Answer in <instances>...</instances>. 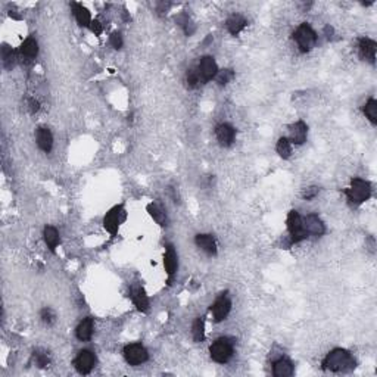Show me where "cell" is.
I'll list each match as a JSON object with an SVG mask.
<instances>
[{
  "instance_id": "15",
  "label": "cell",
  "mask_w": 377,
  "mask_h": 377,
  "mask_svg": "<svg viewBox=\"0 0 377 377\" xmlns=\"http://www.w3.org/2000/svg\"><path fill=\"white\" fill-rule=\"evenodd\" d=\"M196 245L208 255H217V243L211 234H197L195 239Z\"/></svg>"
},
{
  "instance_id": "23",
  "label": "cell",
  "mask_w": 377,
  "mask_h": 377,
  "mask_svg": "<svg viewBox=\"0 0 377 377\" xmlns=\"http://www.w3.org/2000/svg\"><path fill=\"white\" fill-rule=\"evenodd\" d=\"M147 211H149L150 217H152L159 225L165 227V225L168 224L167 212H165V209L162 208L161 205H158V204H149V205H147Z\"/></svg>"
},
{
  "instance_id": "37",
  "label": "cell",
  "mask_w": 377,
  "mask_h": 377,
  "mask_svg": "<svg viewBox=\"0 0 377 377\" xmlns=\"http://www.w3.org/2000/svg\"><path fill=\"white\" fill-rule=\"evenodd\" d=\"M30 111H31V114H34V112H37L39 111V102L37 100H34V99H30Z\"/></svg>"
},
{
  "instance_id": "25",
  "label": "cell",
  "mask_w": 377,
  "mask_h": 377,
  "mask_svg": "<svg viewBox=\"0 0 377 377\" xmlns=\"http://www.w3.org/2000/svg\"><path fill=\"white\" fill-rule=\"evenodd\" d=\"M21 53H22L26 58H28V59L36 58L37 53H39V44H37V41L33 39V37L27 39L26 41L22 43V46H21Z\"/></svg>"
},
{
  "instance_id": "10",
  "label": "cell",
  "mask_w": 377,
  "mask_h": 377,
  "mask_svg": "<svg viewBox=\"0 0 377 377\" xmlns=\"http://www.w3.org/2000/svg\"><path fill=\"white\" fill-rule=\"evenodd\" d=\"M230 310H232V300L229 299L225 295H221L218 299L214 302V305L211 307V311H212V315H214V320L217 323H220L222 320L227 318V315L230 314Z\"/></svg>"
},
{
  "instance_id": "9",
  "label": "cell",
  "mask_w": 377,
  "mask_h": 377,
  "mask_svg": "<svg viewBox=\"0 0 377 377\" xmlns=\"http://www.w3.org/2000/svg\"><path fill=\"white\" fill-rule=\"evenodd\" d=\"M94 364H96V357L90 351H81L74 361V365L80 374H89Z\"/></svg>"
},
{
  "instance_id": "4",
  "label": "cell",
  "mask_w": 377,
  "mask_h": 377,
  "mask_svg": "<svg viewBox=\"0 0 377 377\" xmlns=\"http://www.w3.org/2000/svg\"><path fill=\"white\" fill-rule=\"evenodd\" d=\"M287 230L290 233V243H299L308 237L304 227V218L296 211H290L287 215Z\"/></svg>"
},
{
  "instance_id": "20",
  "label": "cell",
  "mask_w": 377,
  "mask_h": 377,
  "mask_svg": "<svg viewBox=\"0 0 377 377\" xmlns=\"http://www.w3.org/2000/svg\"><path fill=\"white\" fill-rule=\"evenodd\" d=\"M164 265H165V271L168 274V277L172 279V275L175 274V270H177V254L172 246H167L165 255H164Z\"/></svg>"
},
{
  "instance_id": "5",
  "label": "cell",
  "mask_w": 377,
  "mask_h": 377,
  "mask_svg": "<svg viewBox=\"0 0 377 377\" xmlns=\"http://www.w3.org/2000/svg\"><path fill=\"white\" fill-rule=\"evenodd\" d=\"M293 39L298 43L300 52H310L312 47L315 46L317 41V34L308 24H302L298 27V30L293 34Z\"/></svg>"
},
{
  "instance_id": "14",
  "label": "cell",
  "mask_w": 377,
  "mask_h": 377,
  "mask_svg": "<svg viewBox=\"0 0 377 377\" xmlns=\"http://www.w3.org/2000/svg\"><path fill=\"white\" fill-rule=\"evenodd\" d=\"M308 134V127L304 121H298L290 125V143L302 144L307 140Z\"/></svg>"
},
{
  "instance_id": "18",
  "label": "cell",
  "mask_w": 377,
  "mask_h": 377,
  "mask_svg": "<svg viewBox=\"0 0 377 377\" xmlns=\"http://www.w3.org/2000/svg\"><path fill=\"white\" fill-rule=\"evenodd\" d=\"M273 374L275 377L292 376L293 374V364L286 358H280L273 364Z\"/></svg>"
},
{
  "instance_id": "26",
  "label": "cell",
  "mask_w": 377,
  "mask_h": 377,
  "mask_svg": "<svg viewBox=\"0 0 377 377\" xmlns=\"http://www.w3.org/2000/svg\"><path fill=\"white\" fill-rule=\"evenodd\" d=\"M275 150H277V154L282 156L283 159H289L290 155H292V143H290V140L286 139V137L279 139L277 146H275Z\"/></svg>"
},
{
  "instance_id": "3",
  "label": "cell",
  "mask_w": 377,
  "mask_h": 377,
  "mask_svg": "<svg viewBox=\"0 0 377 377\" xmlns=\"http://www.w3.org/2000/svg\"><path fill=\"white\" fill-rule=\"evenodd\" d=\"M233 352H234L233 343L225 338L217 339V340L211 345V348H209L211 358H212L215 363H218V364H225V363H229L230 358L233 357Z\"/></svg>"
},
{
  "instance_id": "35",
  "label": "cell",
  "mask_w": 377,
  "mask_h": 377,
  "mask_svg": "<svg viewBox=\"0 0 377 377\" xmlns=\"http://www.w3.org/2000/svg\"><path fill=\"white\" fill-rule=\"evenodd\" d=\"M317 195H318V187H315V186H311V187H308V189H305L302 192V197L307 199V200H311Z\"/></svg>"
},
{
  "instance_id": "32",
  "label": "cell",
  "mask_w": 377,
  "mask_h": 377,
  "mask_svg": "<svg viewBox=\"0 0 377 377\" xmlns=\"http://www.w3.org/2000/svg\"><path fill=\"white\" fill-rule=\"evenodd\" d=\"M2 56H3V64L6 68H11V62H13V52L9 46H3L2 49Z\"/></svg>"
},
{
  "instance_id": "30",
  "label": "cell",
  "mask_w": 377,
  "mask_h": 377,
  "mask_svg": "<svg viewBox=\"0 0 377 377\" xmlns=\"http://www.w3.org/2000/svg\"><path fill=\"white\" fill-rule=\"evenodd\" d=\"M234 77L233 69H222V71H218V74L215 76V80L220 86H225L229 84Z\"/></svg>"
},
{
  "instance_id": "8",
  "label": "cell",
  "mask_w": 377,
  "mask_h": 377,
  "mask_svg": "<svg viewBox=\"0 0 377 377\" xmlns=\"http://www.w3.org/2000/svg\"><path fill=\"white\" fill-rule=\"evenodd\" d=\"M197 72L200 76V81L202 83H208L212 78H215V76L218 74V66H217L215 59L212 56H204L199 61Z\"/></svg>"
},
{
  "instance_id": "13",
  "label": "cell",
  "mask_w": 377,
  "mask_h": 377,
  "mask_svg": "<svg viewBox=\"0 0 377 377\" xmlns=\"http://www.w3.org/2000/svg\"><path fill=\"white\" fill-rule=\"evenodd\" d=\"M215 136H217V140L220 142L221 146H230L234 142L236 130L230 124H220L215 129Z\"/></svg>"
},
{
  "instance_id": "1",
  "label": "cell",
  "mask_w": 377,
  "mask_h": 377,
  "mask_svg": "<svg viewBox=\"0 0 377 377\" xmlns=\"http://www.w3.org/2000/svg\"><path fill=\"white\" fill-rule=\"evenodd\" d=\"M323 368L327 371H351L355 368V360L346 349L336 348L330 351L323 360Z\"/></svg>"
},
{
  "instance_id": "19",
  "label": "cell",
  "mask_w": 377,
  "mask_h": 377,
  "mask_svg": "<svg viewBox=\"0 0 377 377\" xmlns=\"http://www.w3.org/2000/svg\"><path fill=\"white\" fill-rule=\"evenodd\" d=\"M246 19L242 16V15H237V13H234L232 15L229 19H227V22H225V27H227V30H229V33L232 34V36H237L245 27H246Z\"/></svg>"
},
{
  "instance_id": "2",
  "label": "cell",
  "mask_w": 377,
  "mask_h": 377,
  "mask_svg": "<svg viewBox=\"0 0 377 377\" xmlns=\"http://www.w3.org/2000/svg\"><path fill=\"white\" fill-rule=\"evenodd\" d=\"M345 195L348 197V200H351L352 204H363L365 200L370 199L371 196V186L370 183L365 182L363 179H354L351 182V186L345 190Z\"/></svg>"
},
{
  "instance_id": "31",
  "label": "cell",
  "mask_w": 377,
  "mask_h": 377,
  "mask_svg": "<svg viewBox=\"0 0 377 377\" xmlns=\"http://www.w3.org/2000/svg\"><path fill=\"white\" fill-rule=\"evenodd\" d=\"M40 317H41V321L47 325L53 324V323H55V318H56L55 312H53L51 308H44V310H41V312H40Z\"/></svg>"
},
{
  "instance_id": "12",
  "label": "cell",
  "mask_w": 377,
  "mask_h": 377,
  "mask_svg": "<svg viewBox=\"0 0 377 377\" xmlns=\"http://www.w3.org/2000/svg\"><path fill=\"white\" fill-rule=\"evenodd\" d=\"M376 51L377 44L374 40L371 39L360 40V43H358V52H360V56H361L364 61H368L370 64H374V61H376Z\"/></svg>"
},
{
  "instance_id": "36",
  "label": "cell",
  "mask_w": 377,
  "mask_h": 377,
  "mask_svg": "<svg viewBox=\"0 0 377 377\" xmlns=\"http://www.w3.org/2000/svg\"><path fill=\"white\" fill-rule=\"evenodd\" d=\"M91 30V33H94L96 36H99V34H102V31H104V28H102V24L99 22V21H91L90 27H89Z\"/></svg>"
},
{
  "instance_id": "11",
  "label": "cell",
  "mask_w": 377,
  "mask_h": 377,
  "mask_svg": "<svg viewBox=\"0 0 377 377\" xmlns=\"http://www.w3.org/2000/svg\"><path fill=\"white\" fill-rule=\"evenodd\" d=\"M304 227H305V232L308 233V236L320 237L325 233L324 224L320 220V217L315 214H310L304 218Z\"/></svg>"
},
{
  "instance_id": "34",
  "label": "cell",
  "mask_w": 377,
  "mask_h": 377,
  "mask_svg": "<svg viewBox=\"0 0 377 377\" xmlns=\"http://www.w3.org/2000/svg\"><path fill=\"white\" fill-rule=\"evenodd\" d=\"M109 43L114 49H121L122 47V37L119 33H112L109 37Z\"/></svg>"
},
{
  "instance_id": "22",
  "label": "cell",
  "mask_w": 377,
  "mask_h": 377,
  "mask_svg": "<svg viewBox=\"0 0 377 377\" xmlns=\"http://www.w3.org/2000/svg\"><path fill=\"white\" fill-rule=\"evenodd\" d=\"M72 11H74V16L77 19L78 26L81 27H90L91 16L90 12L80 3H72Z\"/></svg>"
},
{
  "instance_id": "33",
  "label": "cell",
  "mask_w": 377,
  "mask_h": 377,
  "mask_svg": "<svg viewBox=\"0 0 377 377\" xmlns=\"http://www.w3.org/2000/svg\"><path fill=\"white\" fill-rule=\"evenodd\" d=\"M34 361H36V365L40 367V368H44L49 365V357L46 354H41V352H36L34 354Z\"/></svg>"
},
{
  "instance_id": "16",
  "label": "cell",
  "mask_w": 377,
  "mask_h": 377,
  "mask_svg": "<svg viewBox=\"0 0 377 377\" xmlns=\"http://www.w3.org/2000/svg\"><path fill=\"white\" fill-rule=\"evenodd\" d=\"M131 299H133L136 308L139 311H149V298H147V295L144 293V290L142 287H133L131 289Z\"/></svg>"
},
{
  "instance_id": "21",
  "label": "cell",
  "mask_w": 377,
  "mask_h": 377,
  "mask_svg": "<svg viewBox=\"0 0 377 377\" xmlns=\"http://www.w3.org/2000/svg\"><path fill=\"white\" fill-rule=\"evenodd\" d=\"M78 340L81 342H87L90 340L93 336V320L91 318H84L80 324H78L77 330H76Z\"/></svg>"
},
{
  "instance_id": "24",
  "label": "cell",
  "mask_w": 377,
  "mask_h": 377,
  "mask_svg": "<svg viewBox=\"0 0 377 377\" xmlns=\"http://www.w3.org/2000/svg\"><path fill=\"white\" fill-rule=\"evenodd\" d=\"M43 236H44V242H46L47 247H49L51 250H55L56 246L59 245V233H58V230H56L55 227L47 225V227H44Z\"/></svg>"
},
{
  "instance_id": "6",
  "label": "cell",
  "mask_w": 377,
  "mask_h": 377,
  "mask_svg": "<svg viewBox=\"0 0 377 377\" xmlns=\"http://www.w3.org/2000/svg\"><path fill=\"white\" fill-rule=\"evenodd\" d=\"M124 358L130 365H140L147 361L149 354L142 343H130L124 348Z\"/></svg>"
},
{
  "instance_id": "7",
  "label": "cell",
  "mask_w": 377,
  "mask_h": 377,
  "mask_svg": "<svg viewBox=\"0 0 377 377\" xmlns=\"http://www.w3.org/2000/svg\"><path fill=\"white\" fill-rule=\"evenodd\" d=\"M125 220V211L122 207H115L112 208L104 218V227L112 234H117L118 229H119V224Z\"/></svg>"
},
{
  "instance_id": "29",
  "label": "cell",
  "mask_w": 377,
  "mask_h": 377,
  "mask_svg": "<svg viewBox=\"0 0 377 377\" xmlns=\"http://www.w3.org/2000/svg\"><path fill=\"white\" fill-rule=\"evenodd\" d=\"M186 81H187V86H189L190 89H196V87H199V84H202V81H200V76H199L197 69H193V68L187 69V74H186Z\"/></svg>"
},
{
  "instance_id": "28",
  "label": "cell",
  "mask_w": 377,
  "mask_h": 377,
  "mask_svg": "<svg viewBox=\"0 0 377 377\" xmlns=\"http://www.w3.org/2000/svg\"><path fill=\"white\" fill-rule=\"evenodd\" d=\"M364 114L365 117L368 118L373 124H377V100L376 99H370L367 104L364 105Z\"/></svg>"
},
{
  "instance_id": "27",
  "label": "cell",
  "mask_w": 377,
  "mask_h": 377,
  "mask_svg": "<svg viewBox=\"0 0 377 377\" xmlns=\"http://www.w3.org/2000/svg\"><path fill=\"white\" fill-rule=\"evenodd\" d=\"M192 333H193V339L195 342H204L205 339V321L202 317H197L192 327Z\"/></svg>"
},
{
  "instance_id": "17",
  "label": "cell",
  "mask_w": 377,
  "mask_h": 377,
  "mask_svg": "<svg viewBox=\"0 0 377 377\" xmlns=\"http://www.w3.org/2000/svg\"><path fill=\"white\" fill-rule=\"evenodd\" d=\"M37 144L43 152H51L53 147V136L49 129H39L37 130Z\"/></svg>"
}]
</instances>
